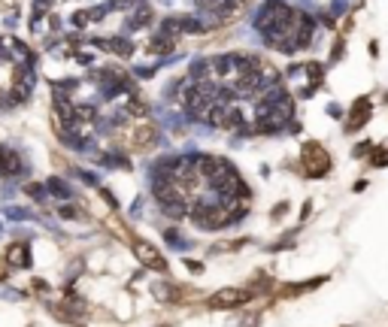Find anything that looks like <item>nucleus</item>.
I'll return each mask as SVG.
<instances>
[{
	"mask_svg": "<svg viewBox=\"0 0 388 327\" xmlns=\"http://www.w3.org/2000/svg\"><path fill=\"white\" fill-rule=\"evenodd\" d=\"M300 161H304V170H307L310 179H325V176L331 173V155H328L325 146L316 143V139L304 143V149H300Z\"/></svg>",
	"mask_w": 388,
	"mask_h": 327,
	"instance_id": "nucleus-1",
	"label": "nucleus"
},
{
	"mask_svg": "<svg viewBox=\"0 0 388 327\" xmlns=\"http://www.w3.org/2000/svg\"><path fill=\"white\" fill-rule=\"evenodd\" d=\"M252 297H255V294H252L249 288H222V291H215L206 303H209L212 309H237V306H246Z\"/></svg>",
	"mask_w": 388,
	"mask_h": 327,
	"instance_id": "nucleus-2",
	"label": "nucleus"
},
{
	"mask_svg": "<svg viewBox=\"0 0 388 327\" xmlns=\"http://www.w3.org/2000/svg\"><path fill=\"white\" fill-rule=\"evenodd\" d=\"M370 112H373V103H370V97H358V100L352 103V112H349V118H346V133H355V130H361V127L367 124Z\"/></svg>",
	"mask_w": 388,
	"mask_h": 327,
	"instance_id": "nucleus-3",
	"label": "nucleus"
},
{
	"mask_svg": "<svg viewBox=\"0 0 388 327\" xmlns=\"http://www.w3.org/2000/svg\"><path fill=\"white\" fill-rule=\"evenodd\" d=\"M134 252H137V258H140L149 270H155V273H167V270H170L167 261H164V255H161L155 246H149V243H134Z\"/></svg>",
	"mask_w": 388,
	"mask_h": 327,
	"instance_id": "nucleus-4",
	"label": "nucleus"
},
{
	"mask_svg": "<svg viewBox=\"0 0 388 327\" xmlns=\"http://www.w3.org/2000/svg\"><path fill=\"white\" fill-rule=\"evenodd\" d=\"M161 300H173V303H179V300H185V288H179V285H167V282H158L155 288H152Z\"/></svg>",
	"mask_w": 388,
	"mask_h": 327,
	"instance_id": "nucleus-5",
	"label": "nucleus"
},
{
	"mask_svg": "<svg viewBox=\"0 0 388 327\" xmlns=\"http://www.w3.org/2000/svg\"><path fill=\"white\" fill-rule=\"evenodd\" d=\"M155 139H158V130L152 124H143L134 133V149H149V146H155Z\"/></svg>",
	"mask_w": 388,
	"mask_h": 327,
	"instance_id": "nucleus-6",
	"label": "nucleus"
},
{
	"mask_svg": "<svg viewBox=\"0 0 388 327\" xmlns=\"http://www.w3.org/2000/svg\"><path fill=\"white\" fill-rule=\"evenodd\" d=\"M322 282H325V276H322V279H307V282H300V285H285L279 294H282V297H297V294H307V291L319 288Z\"/></svg>",
	"mask_w": 388,
	"mask_h": 327,
	"instance_id": "nucleus-7",
	"label": "nucleus"
},
{
	"mask_svg": "<svg viewBox=\"0 0 388 327\" xmlns=\"http://www.w3.org/2000/svg\"><path fill=\"white\" fill-rule=\"evenodd\" d=\"M97 45H100V49H109V52H115V55H121V58H127V55L134 52V45H131L127 39H121V36H115V39H100Z\"/></svg>",
	"mask_w": 388,
	"mask_h": 327,
	"instance_id": "nucleus-8",
	"label": "nucleus"
},
{
	"mask_svg": "<svg viewBox=\"0 0 388 327\" xmlns=\"http://www.w3.org/2000/svg\"><path fill=\"white\" fill-rule=\"evenodd\" d=\"M6 258H9V264H18V267H27V264H30V255H27V246H21V243H15V246H9V252H6Z\"/></svg>",
	"mask_w": 388,
	"mask_h": 327,
	"instance_id": "nucleus-9",
	"label": "nucleus"
},
{
	"mask_svg": "<svg viewBox=\"0 0 388 327\" xmlns=\"http://www.w3.org/2000/svg\"><path fill=\"white\" fill-rule=\"evenodd\" d=\"M370 167H388V149L379 146L373 155H370Z\"/></svg>",
	"mask_w": 388,
	"mask_h": 327,
	"instance_id": "nucleus-10",
	"label": "nucleus"
},
{
	"mask_svg": "<svg viewBox=\"0 0 388 327\" xmlns=\"http://www.w3.org/2000/svg\"><path fill=\"white\" fill-rule=\"evenodd\" d=\"M88 18H91L88 12H76V15H73V24H76V27H85V24H88Z\"/></svg>",
	"mask_w": 388,
	"mask_h": 327,
	"instance_id": "nucleus-11",
	"label": "nucleus"
},
{
	"mask_svg": "<svg viewBox=\"0 0 388 327\" xmlns=\"http://www.w3.org/2000/svg\"><path fill=\"white\" fill-rule=\"evenodd\" d=\"M364 155H370V143H361V146H355V158H364Z\"/></svg>",
	"mask_w": 388,
	"mask_h": 327,
	"instance_id": "nucleus-12",
	"label": "nucleus"
},
{
	"mask_svg": "<svg viewBox=\"0 0 388 327\" xmlns=\"http://www.w3.org/2000/svg\"><path fill=\"white\" fill-rule=\"evenodd\" d=\"M188 264V270H194V273H203V264H197V261H185Z\"/></svg>",
	"mask_w": 388,
	"mask_h": 327,
	"instance_id": "nucleus-13",
	"label": "nucleus"
}]
</instances>
